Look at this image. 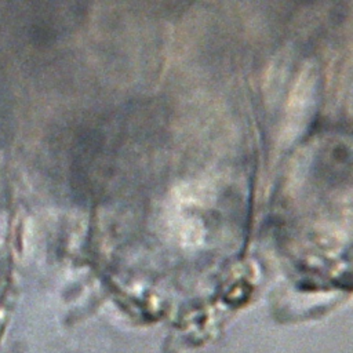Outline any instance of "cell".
<instances>
[{"label": "cell", "mask_w": 353, "mask_h": 353, "mask_svg": "<svg viewBox=\"0 0 353 353\" xmlns=\"http://www.w3.org/2000/svg\"><path fill=\"white\" fill-rule=\"evenodd\" d=\"M288 65H290V55L281 51L269 65L266 76H265V94L268 101L274 102L277 101L280 91L284 87L287 73H288Z\"/></svg>", "instance_id": "7a4b0ae2"}, {"label": "cell", "mask_w": 353, "mask_h": 353, "mask_svg": "<svg viewBox=\"0 0 353 353\" xmlns=\"http://www.w3.org/2000/svg\"><path fill=\"white\" fill-rule=\"evenodd\" d=\"M316 69L313 65H306L296 77L287 101L285 116L283 120L284 124L281 128L283 139L288 142L294 141L310 120L316 99Z\"/></svg>", "instance_id": "6da1fadb"}]
</instances>
